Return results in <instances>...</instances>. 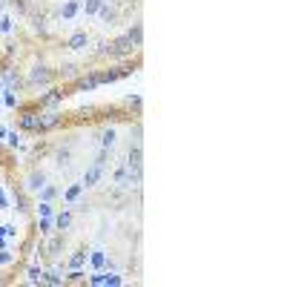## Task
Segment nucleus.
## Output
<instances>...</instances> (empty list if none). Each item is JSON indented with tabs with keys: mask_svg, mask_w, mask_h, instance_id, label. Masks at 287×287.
I'll return each instance as SVG.
<instances>
[{
	"mask_svg": "<svg viewBox=\"0 0 287 287\" xmlns=\"http://www.w3.org/2000/svg\"><path fill=\"white\" fill-rule=\"evenodd\" d=\"M135 49H138L135 40H132L129 34H121V37H115V40H109V43H101L98 55L101 57H126V55H132Z\"/></svg>",
	"mask_w": 287,
	"mask_h": 287,
	"instance_id": "nucleus-1",
	"label": "nucleus"
},
{
	"mask_svg": "<svg viewBox=\"0 0 287 287\" xmlns=\"http://www.w3.org/2000/svg\"><path fill=\"white\" fill-rule=\"evenodd\" d=\"M37 106V103H34ZM34 106H26L17 118V126H20L23 132H37V124H40V112L34 109Z\"/></svg>",
	"mask_w": 287,
	"mask_h": 287,
	"instance_id": "nucleus-2",
	"label": "nucleus"
},
{
	"mask_svg": "<svg viewBox=\"0 0 287 287\" xmlns=\"http://www.w3.org/2000/svg\"><path fill=\"white\" fill-rule=\"evenodd\" d=\"M60 124H63V115L57 112V109H46V112H40L37 132H52V129H57Z\"/></svg>",
	"mask_w": 287,
	"mask_h": 287,
	"instance_id": "nucleus-3",
	"label": "nucleus"
},
{
	"mask_svg": "<svg viewBox=\"0 0 287 287\" xmlns=\"http://www.w3.org/2000/svg\"><path fill=\"white\" fill-rule=\"evenodd\" d=\"M132 69L129 66H115V69H98L95 75H98V83H112V80H121V78H126Z\"/></svg>",
	"mask_w": 287,
	"mask_h": 287,
	"instance_id": "nucleus-4",
	"label": "nucleus"
},
{
	"mask_svg": "<svg viewBox=\"0 0 287 287\" xmlns=\"http://www.w3.org/2000/svg\"><path fill=\"white\" fill-rule=\"evenodd\" d=\"M95 86H101V83H98V75L89 72V75H80V78L72 83V92H69V95H75V92H89V89H95Z\"/></svg>",
	"mask_w": 287,
	"mask_h": 287,
	"instance_id": "nucleus-5",
	"label": "nucleus"
},
{
	"mask_svg": "<svg viewBox=\"0 0 287 287\" xmlns=\"http://www.w3.org/2000/svg\"><path fill=\"white\" fill-rule=\"evenodd\" d=\"M52 78H55V72L43 63L32 66V72H29V83H52Z\"/></svg>",
	"mask_w": 287,
	"mask_h": 287,
	"instance_id": "nucleus-6",
	"label": "nucleus"
},
{
	"mask_svg": "<svg viewBox=\"0 0 287 287\" xmlns=\"http://www.w3.org/2000/svg\"><path fill=\"white\" fill-rule=\"evenodd\" d=\"M63 95H66L63 89H49L46 95H40V98H37V106H40V109H43V106H46V109H55L57 103L63 101Z\"/></svg>",
	"mask_w": 287,
	"mask_h": 287,
	"instance_id": "nucleus-7",
	"label": "nucleus"
},
{
	"mask_svg": "<svg viewBox=\"0 0 287 287\" xmlns=\"http://www.w3.org/2000/svg\"><path fill=\"white\" fill-rule=\"evenodd\" d=\"M86 46H89V34H86V32H75V34L66 40V49H72V52L86 49Z\"/></svg>",
	"mask_w": 287,
	"mask_h": 287,
	"instance_id": "nucleus-8",
	"label": "nucleus"
},
{
	"mask_svg": "<svg viewBox=\"0 0 287 287\" xmlns=\"http://www.w3.org/2000/svg\"><path fill=\"white\" fill-rule=\"evenodd\" d=\"M43 187H46V175H43V172L34 170L32 175L26 178V190H32V193H34V190H43Z\"/></svg>",
	"mask_w": 287,
	"mask_h": 287,
	"instance_id": "nucleus-9",
	"label": "nucleus"
},
{
	"mask_svg": "<svg viewBox=\"0 0 287 287\" xmlns=\"http://www.w3.org/2000/svg\"><path fill=\"white\" fill-rule=\"evenodd\" d=\"M144 152H141V147H132L129 149V155H126V167L129 170H141V164H144Z\"/></svg>",
	"mask_w": 287,
	"mask_h": 287,
	"instance_id": "nucleus-10",
	"label": "nucleus"
},
{
	"mask_svg": "<svg viewBox=\"0 0 287 287\" xmlns=\"http://www.w3.org/2000/svg\"><path fill=\"white\" fill-rule=\"evenodd\" d=\"M101 175H103V167H101V164H95V167L83 175V187H95V184L101 181Z\"/></svg>",
	"mask_w": 287,
	"mask_h": 287,
	"instance_id": "nucleus-11",
	"label": "nucleus"
},
{
	"mask_svg": "<svg viewBox=\"0 0 287 287\" xmlns=\"http://www.w3.org/2000/svg\"><path fill=\"white\" fill-rule=\"evenodd\" d=\"M98 14H101V20H103V23H109V26L118 20V11H115L112 6H106V3H103L101 9H98Z\"/></svg>",
	"mask_w": 287,
	"mask_h": 287,
	"instance_id": "nucleus-12",
	"label": "nucleus"
},
{
	"mask_svg": "<svg viewBox=\"0 0 287 287\" xmlns=\"http://www.w3.org/2000/svg\"><path fill=\"white\" fill-rule=\"evenodd\" d=\"M69 161H72V152H69V149H57V152H55V164H57V167H66Z\"/></svg>",
	"mask_w": 287,
	"mask_h": 287,
	"instance_id": "nucleus-13",
	"label": "nucleus"
},
{
	"mask_svg": "<svg viewBox=\"0 0 287 287\" xmlns=\"http://www.w3.org/2000/svg\"><path fill=\"white\" fill-rule=\"evenodd\" d=\"M75 11H78V0H69L66 6H63V9H60V17H75Z\"/></svg>",
	"mask_w": 287,
	"mask_h": 287,
	"instance_id": "nucleus-14",
	"label": "nucleus"
},
{
	"mask_svg": "<svg viewBox=\"0 0 287 287\" xmlns=\"http://www.w3.org/2000/svg\"><path fill=\"white\" fill-rule=\"evenodd\" d=\"M55 224H57V230L63 233V230H66L69 224H72V213H60V216L55 218Z\"/></svg>",
	"mask_w": 287,
	"mask_h": 287,
	"instance_id": "nucleus-15",
	"label": "nucleus"
},
{
	"mask_svg": "<svg viewBox=\"0 0 287 287\" xmlns=\"http://www.w3.org/2000/svg\"><path fill=\"white\" fill-rule=\"evenodd\" d=\"M126 34L135 40V46H141V40H144V29H141V23H135V26H132V29H129Z\"/></svg>",
	"mask_w": 287,
	"mask_h": 287,
	"instance_id": "nucleus-16",
	"label": "nucleus"
},
{
	"mask_svg": "<svg viewBox=\"0 0 287 287\" xmlns=\"http://www.w3.org/2000/svg\"><path fill=\"white\" fill-rule=\"evenodd\" d=\"M101 144H103V149H109V147H112V144H115V129H103Z\"/></svg>",
	"mask_w": 287,
	"mask_h": 287,
	"instance_id": "nucleus-17",
	"label": "nucleus"
},
{
	"mask_svg": "<svg viewBox=\"0 0 287 287\" xmlns=\"http://www.w3.org/2000/svg\"><path fill=\"white\" fill-rule=\"evenodd\" d=\"M60 244H63V233H60V236H55V239L49 241V256H57V250H60Z\"/></svg>",
	"mask_w": 287,
	"mask_h": 287,
	"instance_id": "nucleus-18",
	"label": "nucleus"
},
{
	"mask_svg": "<svg viewBox=\"0 0 287 287\" xmlns=\"http://www.w3.org/2000/svg\"><path fill=\"white\" fill-rule=\"evenodd\" d=\"M106 0H86V14H98V9H101Z\"/></svg>",
	"mask_w": 287,
	"mask_h": 287,
	"instance_id": "nucleus-19",
	"label": "nucleus"
},
{
	"mask_svg": "<svg viewBox=\"0 0 287 287\" xmlns=\"http://www.w3.org/2000/svg\"><path fill=\"white\" fill-rule=\"evenodd\" d=\"M6 83H9V86H14V89H20V86H23L20 75H14V72H6Z\"/></svg>",
	"mask_w": 287,
	"mask_h": 287,
	"instance_id": "nucleus-20",
	"label": "nucleus"
},
{
	"mask_svg": "<svg viewBox=\"0 0 287 287\" xmlns=\"http://www.w3.org/2000/svg\"><path fill=\"white\" fill-rule=\"evenodd\" d=\"M60 75H66V78H75V75H78V66H75V63H63V66H60Z\"/></svg>",
	"mask_w": 287,
	"mask_h": 287,
	"instance_id": "nucleus-21",
	"label": "nucleus"
},
{
	"mask_svg": "<svg viewBox=\"0 0 287 287\" xmlns=\"http://www.w3.org/2000/svg\"><path fill=\"white\" fill-rule=\"evenodd\" d=\"M29 282H32V285H37V282H43V273H40L37 267H29Z\"/></svg>",
	"mask_w": 287,
	"mask_h": 287,
	"instance_id": "nucleus-22",
	"label": "nucleus"
},
{
	"mask_svg": "<svg viewBox=\"0 0 287 287\" xmlns=\"http://www.w3.org/2000/svg\"><path fill=\"white\" fill-rule=\"evenodd\" d=\"M43 282H49V285H63V279H60L57 273H46V276H43Z\"/></svg>",
	"mask_w": 287,
	"mask_h": 287,
	"instance_id": "nucleus-23",
	"label": "nucleus"
},
{
	"mask_svg": "<svg viewBox=\"0 0 287 287\" xmlns=\"http://www.w3.org/2000/svg\"><path fill=\"white\" fill-rule=\"evenodd\" d=\"M80 190H83V184H75V187H72V190H69V193H66V198H69V201H75V198H78V193H80Z\"/></svg>",
	"mask_w": 287,
	"mask_h": 287,
	"instance_id": "nucleus-24",
	"label": "nucleus"
},
{
	"mask_svg": "<svg viewBox=\"0 0 287 287\" xmlns=\"http://www.w3.org/2000/svg\"><path fill=\"white\" fill-rule=\"evenodd\" d=\"M14 201H17V210H20V213H26V210H29V207H26V198H23V195H14Z\"/></svg>",
	"mask_w": 287,
	"mask_h": 287,
	"instance_id": "nucleus-25",
	"label": "nucleus"
},
{
	"mask_svg": "<svg viewBox=\"0 0 287 287\" xmlns=\"http://www.w3.org/2000/svg\"><path fill=\"white\" fill-rule=\"evenodd\" d=\"M69 282H72V285H80V282H83V273H80V270H75V273L69 276Z\"/></svg>",
	"mask_w": 287,
	"mask_h": 287,
	"instance_id": "nucleus-26",
	"label": "nucleus"
},
{
	"mask_svg": "<svg viewBox=\"0 0 287 287\" xmlns=\"http://www.w3.org/2000/svg\"><path fill=\"white\" fill-rule=\"evenodd\" d=\"M37 213H40L43 218H49V216H52V207H49V204H40V207H37Z\"/></svg>",
	"mask_w": 287,
	"mask_h": 287,
	"instance_id": "nucleus-27",
	"label": "nucleus"
},
{
	"mask_svg": "<svg viewBox=\"0 0 287 287\" xmlns=\"http://www.w3.org/2000/svg\"><path fill=\"white\" fill-rule=\"evenodd\" d=\"M80 262H83V250H78L72 256V267H80Z\"/></svg>",
	"mask_w": 287,
	"mask_h": 287,
	"instance_id": "nucleus-28",
	"label": "nucleus"
},
{
	"mask_svg": "<svg viewBox=\"0 0 287 287\" xmlns=\"http://www.w3.org/2000/svg\"><path fill=\"white\" fill-rule=\"evenodd\" d=\"M49 198H55V187H43V201H49Z\"/></svg>",
	"mask_w": 287,
	"mask_h": 287,
	"instance_id": "nucleus-29",
	"label": "nucleus"
},
{
	"mask_svg": "<svg viewBox=\"0 0 287 287\" xmlns=\"http://www.w3.org/2000/svg\"><path fill=\"white\" fill-rule=\"evenodd\" d=\"M9 144H11V147H20V135H17V132H11V135H9Z\"/></svg>",
	"mask_w": 287,
	"mask_h": 287,
	"instance_id": "nucleus-30",
	"label": "nucleus"
},
{
	"mask_svg": "<svg viewBox=\"0 0 287 287\" xmlns=\"http://www.w3.org/2000/svg\"><path fill=\"white\" fill-rule=\"evenodd\" d=\"M11 6H14V9H20V11H26V0H11Z\"/></svg>",
	"mask_w": 287,
	"mask_h": 287,
	"instance_id": "nucleus-31",
	"label": "nucleus"
},
{
	"mask_svg": "<svg viewBox=\"0 0 287 287\" xmlns=\"http://www.w3.org/2000/svg\"><path fill=\"white\" fill-rule=\"evenodd\" d=\"M0 29H3V32H9V29H11V20H9V17H3V23H0Z\"/></svg>",
	"mask_w": 287,
	"mask_h": 287,
	"instance_id": "nucleus-32",
	"label": "nucleus"
},
{
	"mask_svg": "<svg viewBox=\"0 0 287 287\" xmlns=\"http://www.w3.org/2000/svg\"><path fill=\"white\" fill-rule=\"evenodd\" d=\"M9 259H11V253H6V250L0 253V264H6V262H9Z\"/></svg>",
	"mask_w": 287,
	"mask_h": 287,
	"instance_id": "nucleus-33",
	"label": "nucleus"
},
{
	"mask_svg": "<svg viewBox=\"0 0 287 287\" xmlns=\"http://www.w3.org/2000/svg\"><path fill=\"white\" fill-rule=\"evenodd\" d=\"M0 11H3V3H0Z\"/></svg>",
	"mask_w": 287,
	"mask_h": 287,
	"instance_id": "nucleus-34",
	"label": "nucleus"
}]
</instances>
